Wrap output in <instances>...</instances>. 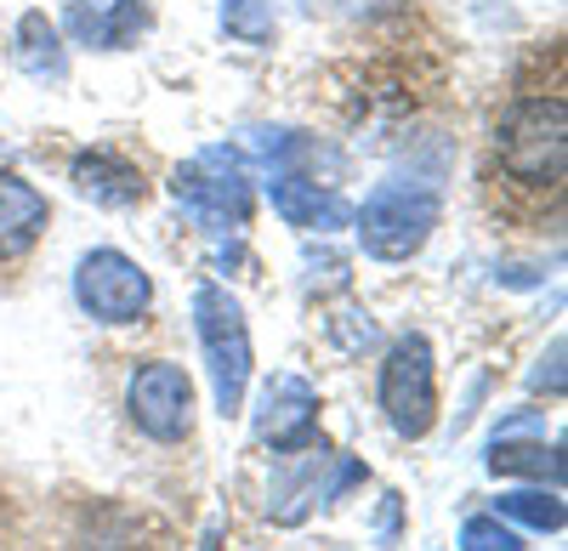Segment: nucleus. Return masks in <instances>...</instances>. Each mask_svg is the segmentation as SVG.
Listing matches in <instances>:
<instances>
[{
	"label": "nucleus",
	"instance_id": "1",
	"mask_svg": "<svg viewBox=\"0 0 568 551\" xmlns=\"http://www.w3.org/2000/svg\"><path fill=\"white\" fill-rule=\"evenodd\" d=\"M495 149H500V171L524 188H557L562 171H568V109L562 98H524L511 103L500 131H495Z\"/></svg>",
	"mask_w": 568,
	"mask_h": 551
},
{
	"label": "nucleus",
	"instance_id": "2",
	"mask_svg": "<svg viewBox=\"0 0 568 551\" xmlns=\"http://www.w3.org/2000/svg\"><path fill=\"white\" fill-rule=\"evenodd\" d=\"M194 330H200V353H205V370H211L216 409L222 416H240L245 392H251V370H256L245 307L233 302L222 285H200L194 290Z\"/></svg>",
	"mask_w": 568,
	"mask_h": 551
},
{
	"label": "nucleus",
	"instance_id": "3",
	"mask_svg": "<svg viewBox=\"0 0 568 551\" xmlns=\"http://www.w3.org/2000/svg\"><path fill=\"white\" fill-rule=\"evenodd\" d=\"M171 200L200 227H211V234H233L256 211V188H251V171H245L240 149H200L187 165H176Z\"/></svg>",
	"mask_w": 568,
	"mask_h": 551
},
{
	"label": "nucleus",
	"instance_id": "4",
	"mask_svg": "<svg viewBox=\"0 0 568 551\" xmlns=\"http://www.w3.org/2000/svg\"><path fill=\"white\" fill-rule=\"evenodd\" d=\"M444 205L433 188L420 182H382L358 211H353V227H358V245L375 256V262H409L426 251L433 239Z\"/></svg>",
	"mask_w": 568,
	"mask_h": 551
},
{
	"label": "nucleus",
	"instance_id": "5",
	"mask_svg": "<svg viewBox=\"0 0 568 551\" xmlns=\"http://www.w3.org/2000/svg\"><path fill=\"white\" fill-rule=\"evenodd\" d=\"M382 409L398 438H426L438 421V370H433V341L398 336L382 364Z\"/></svg>",
	"mask_w": 568,
	"mask_h": 551
},
{
	"label": "nucleus",
	"instance_id": "6",
	"mask_svg": "<svg viewBox=\"0 0 568 551\" xmlns=\"http://www.w3.org/2000/svg\"><path fill=\"white\" fill-rule=\"evenodd\" d=\"M125 416L142 438L154 443H182L194 432V376L182 364H136L131 381H125Z\"/></svg>",
	"mask_w": 568,
	"mask_h": 551
},
{
	"label": "nucleus",
	"instance_id": "7",
	"mask_svg": "<svg viewBox=\"0 0 568 551\" xmlns=\"http://www.w3.org/2000/svg\"><path fill=\"white\" fill-rule=\"evenodd\" d=\"M74 302L98 325H136L154 307V279L125 251H91L74 267Z\"/></svg>",
	"mask_w": 568,
	"mask_h": 551
},
{
	"label": "nucleus",
	"instance_id": "8",
	"mask_svg": "<svg viewBox=\"0 0 568 551\" xmlns=\"http://www.w3.org/2000/svg\"><path fill=\"white\" fill-rule=\"evenodd\" d=\"M256 438L273 455H296L307 443H324L318 438V392H313L307 376L278 370V376L262 381V392H256Z\"/></svg>",
	"mask_w": 568,
	"mask_h": 551
},
{
	"label": "nucleus",
	"instance_id": "9",
	"mask_svg": "<svg viewBox=\"0 0 568 551\" xmlns=\"http://www.w3.org/2000/svg\"><path fill=\"white\" fill-rule=\"evenodd\" d=\"M267 200L284 216V227H302V234H336L353 222V205L329 182H313L307 171H273Z\"/></svg>",
	"mask_w": 568,
	"mask_h": 551
},
{
	"label": "nucleus",
	"instance_id": "10",
	"mask_svg": "<svg viewBox=\"0 0 568 551\" xmlns=\"http://www.w3.org/2000/svg\"><path fill=\"white\" fill-rule=\"evenodd\" d=\"M69 176H74V188L103 211H131V205H142V194H149V176L114 149H85Z\"/></svg>",
	"mask_w": 568,
	"mask_h": 551
},
{
	"label": "nucleus",
	"instance_id": "11",
	"mask_svg": "<svg viewBox=\"0 0 568 551\" xmlns=\"http://www.w3.org/2000/svg\"><path fill=\"white\" fill-rule=\"evenodd\" d=\"M45 222H52V205L34 182L0 171V262H18L34 251V239L45 234Z\"/></svg>",
	"mask_w": 568,
	"mask_h": 551
},
{
	"label": "nucleus",
	"instance_id": "12",
	"mask_svg": "<svg viewBox=\"0 0 568 551\" xmlns=\"http://www.w3.org/2000/svg\"><path fill=\"white\" fill-rule=\"evenodd\" d=\"M69 29H74L85 45H98V52H125V45H136V34L154 29V7H149V0H114L109 12L74 7Z\"/></svg>",
	"mask_w": 568,
	"mask_h": 551
},
{
	"label": "nucleus",
	"instance_id": "13",
	"mask_svg": "<svg viewBox=\"0 0 568 551\" xmlns=\"http://www.w3.org/2000/svg\"><path fill=\"white\" fill-rule=\"evenodd\" d=\"M12 63H18L29 80H63V74H69L63 29L45 18V12H23L18 29H12Z\"/></svg>",
	"mask_w": 568,
	"mask_h": 551
},
{
	"label": "nucleus",
	"instance_id": "14",
	"mask_svg": "<svg viewBox=\"0 0 568 551\" xmlns=\"http://www.w3.org/2000/svg\"><path fill=\"white\" fill-rule=\"evenodd\" d=\"M489 472L495 478H529V483H546V489H562V449L551 443H511L500 438L489 449Z\"/></svg>",
	"mask_w": 568,
	"mask_h": 551
},
{
	"label": "nucleus",
	"instance_id": "15",
	"mask_svg": "<svg viewBox=\"0 0 568 551\" xmlns=\"http://www.w3.org/2000/svg\"><path fill=\"white\" fill-rule=\"evenodd\" d=\"M495 518H506L511 529H540V534H562L568 512H562V494L535 483V489H506L495 500Z\"/></svg>",
	"mask_w": 568,
	"mask_h": 551
},
{
	"label": "nucleus",
	"instance_id": "16",
	"mask_svg": "<svg viewBox=\"0 0 568 551\" xmlns=\"http://www.w3.org/2000/svg\"><path fill=\"white\" fill-rule=\"evenodd\" d=\"M222 29L245 45H267L278 29V7L273 0H222Z\"/></svg>",
	"mask_w": 568,
	"mask_h": 551
},
{
	"label": "nucleus",
	"instance_id": "17",
	"mask_svg": "<svg viewBox=\"0 0 568 551\" xmlns=\"http://www.w3.org/2000/svg\"><path fill=\"white\" fill-rule=\"evenodd\" d=\"M455 551H524V540H517V529L495 512H478V518H466L460 523V540Z\"/></svg>",
	"mask_w": 568,
	"mask_h": 551
}]
</instances>
